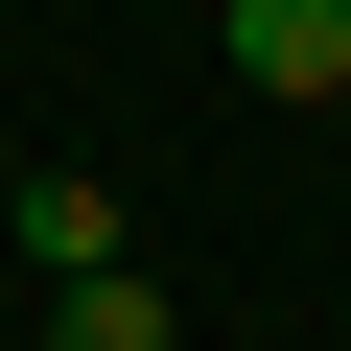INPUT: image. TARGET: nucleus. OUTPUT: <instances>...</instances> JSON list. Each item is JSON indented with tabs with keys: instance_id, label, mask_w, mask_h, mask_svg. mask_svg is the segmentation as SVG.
Instances as JSON below:
<instances>
[{
	"instance_id": "1",
	"label": "nucleus",
	"mask_w": 351,
	"mask_h": 351,
	"mask_svg": "<svg viewBox=\"0 0 351 351\" xmlns=\"http://www.w3.org/2000/svg\"><path fill=\"white\" fill-rule=\"evenodd\" d=\"M0 234H24V281L71 304V281H117V188L94 164H24V188H0Z\"/></svg>"
},
{
	"instance_id": "2",
	"label": "nucleus",
	"mask_w": 351,
	"mask_h": 351,
	"mask_svg": "<svg viewBox=\"0 0 351 351\" xmlns=\"http://www.w3.org/2000/svg\"><path fill=\"white\" fill-rule=\"evenodd\" d=\"M234 94H351V0H234Z\"/></svg>"
},
{
	"instance_id": "3",
	"label": "nucleus",
	"mask_w": 351,
	"mask_h": 351,
	"mask_svg": "<svg viewBox=\"0 0 351 351\" xmlns=\"http://www.w3.org/2000/svg\"><path fill=\"white\" fill-rule=\"evenodd\" d=\"M47 351H164V281H141V258H117V281H71V304H47Z\"/></svg>"
}]
</instances>
